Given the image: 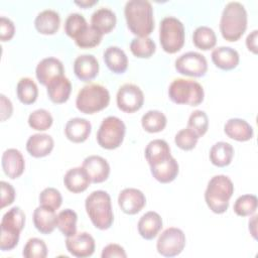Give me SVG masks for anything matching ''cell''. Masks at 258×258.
Segmentation results:
<instances>
[{
  "label": "cell",
  "mask_w": 258,
  "mask_h": 258,
  "mask_svg": "<svg viewBox=\"0 0 258 258\" xmlns=\"http://www.w3.org/2000/svg\"><path fill=\"white\" fill-rule=\"evenodd\" d=\"M124 14L127 26L137 37H147L154 29L153 8L147 0L126 2Z\"/></svg>",
  "instance_id": "1"
},
{
  "label": "cell",
  "mask_w": 258,
  "mask_h": 258,
  "mask_svg": "<svg viewBox=\"0 0 258 258\" xmlns=\"http://www.w3.org/2000/svg\"><path fill=\"white\" fill-rule=\"evenodd\" d=\"M248 16L244 5L237 1L229 2L223 9L220 20V31L224 39L237 41L247 28Z\"/></svg>",
  "instance_id": "2"
},
{
  "label": "cell",
  "mask_w": 258,
  "mask_h": 258,
  "mask_svg": "<svg viewBox=\"0 0 258 258\" xmlns=\"http://www.w3.org/2000/svg\"><path fill=\"white\" fill-rule=\"evenodd\" d=\"M86 212L93 223L99 230L109 229L114 221V215L111 205L110 195L105 190L92 191L85 201Z\"/></svg>",
  "instance_id": "3"
},
{
  "label": "cell",
  "mask_w": 258,
  "mask_h": 258,
  "mask_svg": "<svg viewBox=\"0 0 258 258\" xmlns=\"http://www.w3.org/2000/svg\"><path fill=\"white\" fill-rule=\"evenodd\" d=\"M234 194V184L231 178L224 174L213 176L205 191V201L215 214H223L229 208V201Z\"/></svg>",
  "instance_id": "4"
},
{
  "label": "cell",
  "mask_w": 258,
  "mask_h": 258,
  "mask_svg": "<svg viewBox=\"0 0 258 258\" xmlns=\"http://www.w3.org/2000/svg\"><path fill=\"white\" fill-rule=\"evenodd\" d=\"M24 224L25 215L19 207H13L3 215L0 225V249L2 251H9L17 246Z\"/></svg>",
  "instance_id": "5"
},
{
  "label": "cell",
  "mask_w": 258,
  "mask_h": 258,
  "mask_svg": "<svg viewBox=\"0 0 258 258\" xmlns=\"http://www.w3.org/2000/svg\"><path fill=\"white\" fill-rule=\"evenodd\" d=\"M110 102V93L100 84L84 86L76 98L77 109L84 114H94L105 109Z\"/></svg>",
  "instance_id": "6"
},
{
  "label": "cell",
  "mask_w": 258,
  "mask_h": 258,
  "mask_svg": "<svg viewBox=\"0 0 258 258\" xmlns=\"http://www.w3.org/2000/svg\"><path fill=\"white\" fill-rule=\"evenodd\" d=\"M168 97L180 105L198 106L204 101L205 93L202 85L189 79H174L168 87Z\"/></svg>",
  "instance_id": "7"
},
{
  "label": "cell",
  "mask_w": 258,
  "mask_h": 258,
  "mask_svg": "<svg viewBox=\"0 0 258 258\" xmlns=\"http://www.w3.org/2000/svg\"><path fill=\"white\" fill-rule=\"evenodd\" d=\"M184 26L174 16L164 17L159 25V41L162 49L167 53L179 51L184 44Z\"/></svg>",
  "instance_id": "8"
},
{
  "label": "cell",
  "mask_w": 258,
  "mask_h": 258,
  "mask_svg": "<svg viewBox=\"0 0 258 258\" xmlns=\"http://www.w3.org/2000/svg\"><path fill=\"white\" fill-rule=\"evenodd\" d=\"M126 126L124 122L116 116L106 117L97 132V142L105 149H116L118 148L125 136Z\"/></svg>",
  "instance_id": "9"
},
{
  "label": "cell",
  "mask_w": 258,
  "mask_h": 258,
  "mask_svg": "<svg viewBox=\"0 0 258 258\" xmlns=\"http://www.w3.org/2000/svg\"><path fill=\"white\" fill-rule=\"evenodd\" d=\"M185 246V235L182 230L170 227L165 229L156 242L157 252L164 257L179 255Z\"/></svg>",
  "instance_id": "10"
},
{
  "label": "cell",
  "mask_w": 258,
  "mask_h": 258,
  "mask_svg": "<svg viewBox=\"0 0 258 258\" xmlns=\"http://www.w3.org/2000/svg\"><path fill=\"white\" fill-rule=\"evenodd\" d=\"M174 67L177 73L181 75L200 78L206 75L208 71V61L202 53L187 51L175 59Z\"/></svg>",
  "instance_id": "11"
},
{
  "label": "cell",
  "mask_w": 258,
  "mask_h": 258,
  "mask_svg": "<svg viewBox=\"0 0 258 258\" xmlns=\"http://www.w3.org/2000/svg\"><path fill=\"white\" fill-rule=\"evenodd\" d=\"M116 102L121 111L133 113L143 106L144 95L138 86L134 84H124L117 92Z\"/></svg>",
  "instance_id": "12"
},
{
  "label": "cell",
  "mask_w": 258,
  "mask_h": 258,
  "mask_svg": "<svg viewBox=\"0 0 258 258\" xmlns=\"http://www.w3.org/2000/svg\"><path fill=\"white\" fill-rule=\"evenodd\" d=\"M67 250L75 257L86 258L95 252V240L91 234L87 232H79L66 240Z\"/></svg>",
  "instance_id": "13"
},
{
  "label": "cell",
  "mask_w": 258,
  "mask_h": 258,
  "mask_svg": "<svg viewBox=\"0 0 258 258\" xmlns=\"http://www.w3.org/2000/svg\"><path fill=\"white\" fill-rule=\"evenodd\" d=\"M146 204L144 194L137 188L128 187L121 190L118 196V205L122 212L128 215L139 213Z\"/></svg>",
  "instance_id": "14"
},
{
  "label": "cell",
  "mask_w": 258,
  "mask_h": 258,
  "mask_svg": "<svg viewBox=\"0 0 258 258\" xmlns=\"http://www.w3.org/2000/svg\"><path fill=\"white\" fill-rule=\"evenodd\" d=\"M82 166L87 171L91 182L100 183L109 177L110 165L102 156L90 155L84 159Z\"/></svg>",
  "instance_id": "15"
},
{
  "label": "cell",
  "mask_w": 258,
  "mask_h": 258,
  "mask_svg": "<svg viewBox=\"0 0 258 258\" xmlns=\"http://www.w3.org/2000/svg\"><path fill=\"white\" fill-rule=\"evenodd\" d=\"M64 73L62 62L56 57H45L41 59L35 69V76L37 81L43 85L47 86V84L58 76H62Z\"/></svg>",
  "instance_id": "16"
},
{
  "label": "cell",
  "mask_w": 258,
  "mask_h": 258,
  "mask_svg": "<svg viewBox=\"0 0 258 258\" xmlns=\"http://www.w3.org/2000/svg\"><path fill=\"white\" fill-rule=\"evenodd\" d=\"M2 168L5 174L14 179L19 177L25 168V161L22 153L15 148L6 149L2 154Z\"/></svg>",
  "instance_id": "17"
},
{
  "label": "cell",
  "mask_w": 258,
  "mask_h": 258,
  "mask_svg": "<svg viewBox=\"0 0 258 258\" xmlns=\"http://www.w3.org/2000/svg\"><path fill=\"white\" fill-rule=\"evenodd\" d=\"M74 73L83 82L92 81L99 73L98 59L93 54H81L77 56L74 61Z\"/></svg>",
  "instance_id": "18"
},
{
  "label": "cell",
  "mask_w": 258,
  "mask_h": 258,
  "mask_svg": "<svg viewBox=\"0 0 258 258\" xmlns=\"http://www.w3.org/2000/svg\"><path fill=\"white\" fill-rule=\"evenodd\" d=\"M92 131L90 121L85 118H72L64 126V134L67 138L75 143H82L88 139Z\"/></svg>",
  "instance_id": "19"
},
{
  "label": "cell",
  "mask_w": 258,
  "mask_h": 258,
  "mask_svg": "<svg viewBox=\"0 0 258 258\" xmlns=\"http://www.w3.org/2000/svg\"><path fill=\"white\" fill-rule=\"evenodd\" d=\"M53 139L45 133H36L31 135L26 141L27 152L36 158L48 155L53 149Z\"/></svg>",
  "instance_id": "20"
},
{
  "label": "cell",
  "mask_w": 258,
  "mask_h": 258,
  "mask_svg": "<svg viewBox=\"0 0 258 258\" xmlns=\"http://www.w3.org/2000/svg\"><path fill=\"white\" fill-rule=\"evenodd\" d=\"M212 61L214 64L224 71H230L239 64V52L230 46H219L214 48L212 53Z\"/></svg>",
  "instance_id": "21"
},
{
  "label": "cell",
  "mask_w": 258,
  "mask_h": 258,
  "mask_svg": "<svg viewBox=\"0 0 258 258\" xmlns=\"http://www.w3.org/2000/svg\"><path fill=\"white\" fill-rule=\"evenodd\" d=\"M162 228V219L156 212L145 213L138 221L137 229L140 236L145 240L154 239Z\"/></svg>",
  "instance_id": "22"
},
{
  "label": "cell",
  "mask_w": 258,
  "mask_h": 258,
  "mask_svg": "<svg viewBox=\"0 0 258 258\" xmlns=\"http://www.w3.org/2000/svg\"><path fill=\"white\" fill-rule=\"evenodd\" d=\"M46 92L51 102L61 104L69 100L72 92V84L64 75L58 76L47 84Z\"/></svg>",
  "instance_id": "23"
},
{
  "label": "cell",
  "mask_w": 258,
  "mask_h": 258,
  "mask_svg": "<svg viewBox=\"0 0 258 258\" xmlns=\"http://www.w3.org/2000/svg\"><path fill=\"white\" fill-rule=\"evenodd\" d=\"M150 170L151 174L157 181L161 183H168L174 180L177 176L179 166L176 159L173 156H169L163 161L150 165Z\"/></svg>",
  "instance_id": "24"
},
{
  "label": "cell",
  "mask_w": 258,
  "mask_h": 258,
  "mask_svg": "<svg viewBox=\"0 0 258 258\" xmlns=\"http://www.w3.org/2000/svg\"><path fill=\"white\" fill-rule=\"evenodd\" d=\"M33 224L41 234H50L56 227L57 215L54 210L39 205L33 212Z\"/></svg>",
  "instance_id": "25"
},
{
  "label": "cell",
  "mask_w": 258,
  "mask_h": 258,
  "mask_svg": "<svg viewBox=\"0 0 258 258\" xmlns=\"http://www.w3.org/2000/svg\"><path fill=\"white\" fill-rule=\"evenodd\" d=\"M226 135L236 141H248L252 139L254 131L252 126L244 119L231 118L224 125Z\"/></svg>",
  "instance_id": "26"
},
{
  "label": "cell",
  "mask_w": 258,
  "mask_h": 258,
  "mask_svg": "<svg viewBox=\"0 0 258 258\" xmlns=\"http://www.w3.org/2000/svg\"><path fill=\"white\" fill-rule=\"evenodd\" d=\"M63 183L70 191L78 194L88 188L91 183V179L84 167L78 166L73 167L66 172L63 176Z\"/></svg>",
  "instance_id": "27"
},
{
  "label": "cell",
  "mask_w": 258,
  "mask_h": 258,
  "mask_svg": "<svg viewBox=\"0 0 258 258\" xmlns=\"http://www.w3.org/2000/svg\"><path fill=\"white\" fill-rule=\"evenodd\" d=\"M60 25L59 14L52 9H45L37 14L34 20L36 30L45 35H51L57 32Z\"/></svg>",
  "instance_id": "28"
},
{
  "label": "cell",
  "mask_w": 258,
  "mask_h": 258,
  "mask_svg": "<svg viewBox=\"0 0 258 258\" xmlns=\"http://www.w3.org/2000/svg\"><path fill=\"white\" fill-rule=\"evenodd\" d=\"M116 22L117 17L115 12L107 7L97 9L91 16V26L103 35L111 32L115 28Z\"/></svg>",
  "instance_id": "29"
},
{
  "label": "cell",
  "mask_w": 258,
  "mask_h": 258,
  "mask_svg": "<svg viewBox=\"0 0 258 258\" xmlns=\"http://www.w3.org/2000/svg\"><path fill=\"white\" fill-rule=\"evenodd\" d=\"M103 57L108 69L115 74H123L128 68V57L125 51L118 46H108Z\"/></svg>",
  "instance_id": "30"
},
{
  "label": "cell",
  "mask_w": 258,
  "mask_h": 258,
  "mask_svg": "<svg viewBox=\"0 0 258 258\" xmlns=\"http://www.w3.org/2000/svg\"><path fill=\"white\" fill-rule=\"evenodd\" d=\"M144 154L149 166L163 161L171 156L170 147L168 143L163 139L151 140L147 144Z\"/></svg>",
  "instance_id": "31"
},
{
  "label": "cell",
  "mask_w": 258,
  "mask_h": 258,
  "mask_svg": "<svg viewBox=\"0 0 258 258\" xmlns=\"http://www.w3.org/2000/svg\"><path fill=\"white\" fill-rule=\"evenodd\" d=\"M234 156V148L233 146L225 141H219L215 143L209 153V157L211 162L218 166L224 167L231 163Z\"/></svg>",
  "instance_id": "32"
},
{
  "label": "cell",
  "mask_w": 258,
  "mask_h": 258,
  "mask_svg": "<svg viewBox=\"0 0 258 258\" xmlns=\"http://www.w3.org/2000/svg\"><path fill=\"white\" fill-rule=\"evenodd\" d=\"M16 94L19 101L25 105L34 103L38 96V88L30 78H21L16 86Z\"/></svg>",
  "instance_id": "33"
},
{
  "label": "cell",
  "mask_w": 258,
  "mask_h": 258,
  "mask_svg": "<svg viewBox=\"0 0 258 258\" xmlns=\"http://www.w3.org/2000/svg\"><path fill=\"white\" fill-rule=\"evenodd\" d=\"M167 123L165 115L158 110H149L141 118L143 129L149 133H157L162 131Z\"/></svg>",
  "instance_id": "34"
},
{
  "label": "cell",
  "mask_w": 258,
  "mask_h": 258,
  "mask_svg": "<svg viewBox=\"0 0 258 258\" xmlns=\"http://www.w3.org/2000/svg\"><path fill=\"white\" fill-rule=\"evenodd\" d=\"M192 42L198 48L209 50L216 45L217 35L211 27L205 25L199 26L192 33Z\"/></svg>",
  "instance_id": "35"
},
{
  "label": "cell",
  "mask_w": 258,
  "mask_h": 258,
  "mask_svg": "<svg viewBox=\"0 0 258 258\" xmlns=\"http://www.w3.org/2000/svg\"><path fill=\"white\" fill-rule=\"evenodd\" d=\"M77 213L71 209H64L57 214L56 227L66 237L77 233Z\"/></svg>",
  "instance_id": "36"
},
{
  "label": "cell",
  "mask_w": 258,
  "mask_h": 258,
  "mask_svg": "<svg viewBox=\"0 0 258 258\" xmlns=\"http://www.w3.org/2000/svg\"><path fill=\"white\" fill-rule=\"evenodd\" d=\"M130 50L136 57L149 58L156 50L155 42L150 37H135L130 42Z\"/></svg>",
  "instance_id": "37"
},
{
  "label": "cell",
  "mask_w": 258,
  "mask_h": 258,
  "mask_svg": "<svg viewBox=\"0 0 258 258\" xmlns=\"http://www.w3.org/2000/svg\"><path fill=\"white\" fill-rule=\"evenodd\" d=\"M88 26L89 25L82 14L71 13L64 21V32L71 38L76 39L86 30Z\"/></svg>",
  "instance_id": "38"
},
{
  "label": "cell",
  "mask_w": 258,
  "mask_h": 258,
  "mask_svg": "<svg viewBox=\"0 0 258 258\" xmlns=\"http://www.w3.org/2000/svg\"><path fill=\"white\" fill-rule=\"evenodd\" d=\"M258 206V200L255 195H242L240 196L233 207L234 212L240 217H247L253 215Z\"/></svg>",
  "instance_id": "39"
},
{
  "label": "cell",
  "mask_w": 258,
  "mask_h": 258,
  "mask_svg": "<svg viewBox=\"0 0 258 258\" xmlns=\"http://www.w3.org/2000/svg\"><path fill=\"white\" fill-rule=\"evenodd\" d=\"M51 114L45 109H37L28 116V125L37 131H45L52 125Z\"/></svg>",
  "instance_id": "40"
},
{
  "label": "cell",
  "mask_w": 258,
  "mask_h": 258,
  "mask_svg": "<svg viewBox=\"0 0 258 258\" xmlns=\"http://www.w3.org/2000/svg\"><path fill=\"white\" fill-rule=\"evenodd\" d=\"M187 128L192 130L199 137L204 136L209 128V118L206 112L202 110L194 111L188 117Z\"/></svg>",
  "instance_id": "41"
},
{
  "label": "cell",
  "mask_w": 258,
  "mask_h": 258,
  "mask_svg": "<svg viewBox=\"0 0 258 258\" xmlns=\"http://www.w3.org/2000/svg\"><path fill=\"white\" fill-rule=\"evenodd\" d=\"M102 38L103 34L90 25L81 35L75 39V42L81 48H92L99 45L102 41Z\"/></svg>",
  "instance_id": "42"
},
{
  "label": "cell",
  "mask_w": 258,
  "mask_h": 258,
  "mask_svg": "<svg viewBox=\"0 0 258 258\" xmlns=\"http://www.w3.org/2000/svg\"><path fill=\"white\" fill-rule=\"evenodd\" d=\"M22 255L25 258H45L47 256L46 244L39 238H30L23 248Z\"/></svg>",
  "instance_id": "43"
},
{
  "label": "cell",
  "mask_w": 258,
  "mask_h": 258,
  "mask_svg": "<svg viewBox=\"0 0 258 258\" xmlns=\"http://www.w3.org/2000/svg\"><path fill=\"white\" fill-rule=\"evenodd\" d=\"M39 205L52 209L57 210L62 203V197L58 189L54 187H46L39 194Z\"/></svg>",
  "instance_id": "44"
},
{
  "label": "cell",
  "mask_w": 258,
  "mask_h": 258,
  "mask_svg": "<svg viewBox=\"0 0 258 258\" xmlns=\"http://www.w3.org/2000/svg\"><path fill=\"white\" fill-rule=\"evenodd\" d=\"M199 136L189 128H183L181 130H179L175 136H174V142L176 144L177 147H179L182 150H191L196 147L198 140H199Z\"/></svg>",
  "instance_id": "45"
},
{
  "label": "cell",
  "mask_w": 258,
  "mask_h": 258,
  "mask_svg": "<svg viewBox=\"0 0 258 258\" xmlns=\"http://www.w3.org/2000/svg\"><path fill=\"white\" fill-rule=\"evenodd\" d=\"M15 33L14 23L7 17L1 16L0 18V38L2 41L10 40Z\"/></svg>",
  "instance_id": "46"
},
{
  "label": "cell",
  "mask_w": 258,
  "mask_h": 258,
  "mask_svg": "<svg viewBox=\"0 0 258 258\" xmlns=\"http://www.w3.org/2000/svg\"><path fill=\"white\" fill-rule=\"evenodd\" d=\"M0 185H1V208L3 209L14 202L15 189L10 183L4 180L0 182Z\"/></svg>",
  "instance_id": "47"
},
{
  "label": "cell",
  "mask_w": 258,
  "mask_h": 258,
  "mask_svg": "<svg viewBox=\"0 0 258 258\" xmlns=\"http://www.w3.org/2000/svg\"><path fill=\"white\" fill-rule=\"evenodd\" d=\"M102 258H112V257H120V258H126L127 254L124 250V248L119 244H108L105 246L101 253Z\"/></svg>",
  "instance_id": "48"
},
{
  "label": "cell",
  "mask_w": 258,
  "mask_h": 258,
  "mask_svg": "<svg viewBox=\"0 0 258 258\" xmlns=\"http://www.w3.org/2000/svg\"><path fill=\"white\" fill-rule=\"evenodd\" d=\"M13 112V106L11 101L6 98L5 95H0V115L1 121H5L6 119L10 118Z\"/></svg>",
  "instance_id": "49"
},
{
  "label": "cell",
  "mask_w": 258,
  "mask_h": 258,
  "mask_svg": "<svg viewBox=\"0 0 258 258\" xmlns=\"http://www.w3.org/2000/svg\"><path fill=\"white\" fill-rule=\"evenodd\" d=\"M257 39H258V30L254 29L253 31H251L247 38H246V46L247 48L252 51L253 53H257L258 49H257Z\"/></svg>",
  "instance_id": "50"
},
{
  "label": "cell",
  "mask_w": 258,
  "mask_h": 258,
  "mask_svg": "<svg viewBox=\"0 0 258 258\" xmlns=\"http://www.w3.org/2000/svg\"><path fill=\"white\" fill-rule=\"evenodd\" d=\"M257 215H254L249 220V231L254 239H257Z\"/></svg>",
  "instance_id": "51"
},
{
  "label": "cell",
  "mask_w": 258,
  "mask_h": 258,
  "mask_svg": "<svg viewBox=\"0 0 258 258\" xmlns=\"http://www.w3.org/2000/svg\"><path fill=\"white\" fill-rule=\"evenodd\" d=\"M98 3V0H85V1H75V4L81 6V7H84V8H88V7H91L95 4Z\"/></svg>",
  "instance_id": "52"
}]
</instances>
